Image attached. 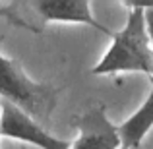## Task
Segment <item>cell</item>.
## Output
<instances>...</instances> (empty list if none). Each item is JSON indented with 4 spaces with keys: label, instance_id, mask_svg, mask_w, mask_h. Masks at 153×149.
<instances>
[{
    "label": "cell",
    "instance_id": "7a4b0ae2",
    "mask_svg": "<svg viewBox=\"0 0 153 149\" xmlns=\"http://www.w3.org/2000/svg\"><path fill=\"white\" fill-rule=\"evenodd\" d=\"M56 95L52 85L35 82L16 60L0 54V99L18 105L37 122H47L54 110Z\"/></svg>",
    "mask_w": 153,
    "mask_h": 149
},
{
    "label": "cell",
    "instance_id": "3957f363",
    "mask_svg": "<svg viewBox=\"0 0 153 149\" xmlns=\"http://www.w3.org/2000/svg\"><path fill=\"white\" fill-rule=\"evenodd\" d=\"M0 138L29 143L39 149H70L72 143L54 138L41 122L10 101L0 99Z\"/></svg>",
    "mask_w": 153,
    "mask_h": 149
},
{
    "label": "cell",
    "instance_id": "52a82bcc",
    "mask_svg": "<svg viewBox=\"0 0 153 149\" xmlns=\"http://www.w3.org/2000/svg\"><path fill=\"white\" fill-rule=\"evenodd\" d=\"M146 21H147V31H149L151 50H153V6H146Z\"/></svg>",
    "mask_w": 153,
    "mask_h": 149
},
{
    "label": "cell",
    "instance_id": "6da1fadb",
    "mask_svg": "<svg viewBox=\"0 0 153 149\" xmlns=\"http://www.w3.org/2000/svg\"><path fill=\"white\" fill-rule=\"evenodd\" d=\"M126 25L111 35V47L103 58L91 68L93 76H112L124 72H138L153 78V50L146 21L147 4H128Z\"/></svg>",
    "mask_w": 153,
    "mask_h": 149
},
{
    "label": "cell",
    "instance_id": "277c9868",
    "mask_svg": "<svg viewBox=\"0 0 153 149\" xmlns=\"http://www.w3.org/2000/svg\"><path fill=\"white\" fill-rule=\"evenodd\" d=\"M22 6L41 18L43 23H83L95 27L108 39L114 33L97 21V18L91 14V4L87 0H31Z\"/></svg>",
    "mask_w": 153,
    "mask_h": 149
},
{
    "label": "cell",
    "instance_id": "5b68a950",
    "mask_svg": "<svg viewBox=\"0 0 153 149\" xmlns=\"http://www.w3.org/2000/svg\"><path fill=\"white\" fill-rule=\"evenodd\" d=\"M78 136L70 149H122L118 128L108 120L103 107H91L76 120Z\"/></svg>",
    "mask_w": 153,
    "mask_h": 149
},
{
    "label": "cell",
    "instance_id": "8992f818",
    "mask_svg": "<svg viewBox=\"0 0 153 149\" xmlns=\"http://www.w3.org/2000/svg\"><path fill=\"white\" fill-rule=\"evenodd\" d=\"M149 93L142 103V107L132 116H128L122 124L116 126L122 149H140L142 142L153 128V78H149Z\"/></svg>",
    "mask_w": 153,
    "mask_h": 149
}]
</instances>
